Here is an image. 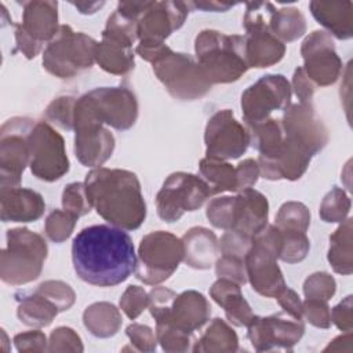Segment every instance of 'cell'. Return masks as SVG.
<instances>
[{
    "mask_svg": "<svg viewBox=\"0 0 353 353\" xmlns=\"http://www.w3.org/2000/svg\"><path fill=\"white\" fill-rule=\"evenodd\" d=\"M76 274L98 287H113L125 281L137 266L132 239L124 229L92 225L81 229L72 243Z\"/></svg>",
    "mask_w": 353,
    "mask_h": 353,
    "instance_id": "cell-1",
    "label": "cell"
},
{
    "mask_svg": "<svg viewBox=\"0 0 353 353\" xmlns=\"http://www.w3.org/2000/svg\"><path fill=\"white\" fill-rule=\"evenodd\" d=\"M84 185L91 205L110 225L134 230L143 223L146 204L134 172L99 167L85 175Z\"/></svg>",
    "mask_w": 353,
    "mask_h": 353,
    "instance_id": "cell-2",
    "label": "cell"
},
{
    "mask_svg": "<svg viewBox=\"0 0 353 353\" xmlns=\"http://www.w3.org/2000/svg\"><path fill=\"white\" fill-rule=\"evenodd\" d=\"M194 50L211 84L233 83L248 70L244 36L205 29L197 34Z\"/></svg>",
    "mask_w": 353,
    "mask_h": 353,
    "instance_id": "cell-3",
    "label": "cell"
},
{
    "mask_svg": "<svg viewBox=\"0 0 353 353\" xmlns=\"http://www.w3.org/2000/svg\"><path fill=\"white\" fill-rule=\"evenodd\" d=\"M138 117L135 94L125 87H99L77 98L74 121L108 124L116 130L131 128Z\"/></svg>",
    "mask_w": 353,
    "mask_h": 353,
    "instance_id": "cell-4",
    "label": "cell"
},
{
    "mask_svg": "<svg viewBox=\"0 0 353 353\" xmlns=\"http://www.w3.org/2000/svg\"><path fill=\"white\" fill-rule=\"evenodd\" d=\"M47 243L26 228L7 230V247L0 254V277L11 285L36 280L47 258Z\"/></svg>",
    "mask_w": 353,
    "mask_h": 353,
    "instance_id": "cell-5",
    "label": "cell"
},
{
    "mask_svg": "<svg viewBox=\"0 0 353 353\" xmlns=\"http://www.w3.org/2000/svg\"><path fill=\"white\" fill-rule=\"evenodd\" d=\"M279 254L280 232L274 225H270L254 237L244 258L247 280L258 294L266 298H277L287 287L277 265Z\"/></svg>",
    "mask_w": 353,
    "mask_h": 353,
    "instance_id": "cell-6",
    "label": "cell"
},
{
    "mask_svg": "<svg viewBox=\"0 0 353 353\" xmlns=\"http://www.w3.org/2000/svg\"><path fill=\"white\" fill-rule=\"evenodd\" d=\"M98 41L83 32H74L69 25H61L43 52L44 69L59 79H70L95 61Z\"/></svg>",
    "mask_w": 353,
    "mask_h": 353,
    "instance_id": "cell-7",
    "label": "cell"
},
{
    "mask_svg": "<svg viewBox=\"0 0 353 353\" xmlns=\"http://www.w3.org/2000/svg\"><path fill=\"white\" fill-rule=\"evenodd\" d=\"M183 261L182 240L170 232H150L141 240L135 277L145 284L165 281Z\"/></svg>",
    "mask_w": 353,
    "mask_h": 353,
    "instance_id": "cell-8",
    "label": "cell"
},
{
    "mask_svg": "<svg viewBox=\"0 0 353 353\" xmlns=\"http://www.w3.org/2000/svg\"><path fill=\"white\" fill-rule=\"evenodd\" d=\"M243 26L245 29V58L248 68H268L280 62L285 46L269 28V21L276 8L269 1L247 3Z\"/></svg>",
    "mask_w": 353,
    "mask_h": 353,
    "instance_id": "cell-9",
    "label": "cell"
},
{
    "mask_svg": "<svg viewBox=\"0 0 353 353\" xmlns=\"http://www.w3.org/2000/svg\"><path fill=\"white\" fill-rule=\"evenodd\" d=\"M152 65L157 79L176 99H199L212 87L199 62L189 54L170 50Z\"/></svg>",
    "mask_w": 353,
    "mask_h": 353,
    "instance_id": "cell-10",
    "label": "cell"
},
{
    "mask_svg": "<svg viewBox=\"0 0 353 353\" xmlns=\"http://www.w3.org/2000/svg\"><path fill=\"white\" fill-rule=\"evenodd\" d=\"M211 196L207 182L189 172H174L156 196L157 215L164 222H176L186 211L199 210Z\"/></svg>",
    "mask_w": 353,
    "mask_h": 353,
    "instance_id": "cell-11",
    "label": "cell"
},
{
    "mask_svg": "<svg viewBox=\"0 0 353 353\" xmlns=\"http://www.w3.org/2000/svg\"><path fill=\"white\" fill-rule=\"evenodd\" d=\"M29 167L32 174L46 182H54L69 171L65 141L47 121H36L29 135Z\"/></svg>",
    "mask_w": 353,
    "mask_h": 353,
    "instance_id": "cell-12",
    "label": "cell"
},
{
    "mask_svg": "<svg viewBox=\"0 0 353 353\" xmlns=\"http://www.w3.org/2000/svg\"><path fill=\"white\" fill-rule=\"evenodd\" d=\"M36 120L12 117L0 130V186L17 188L21 175L29 165V135Z\"/></svg>",
    "mask_w": 353,
    "mask_h": 353,
    "instance_id": "cell-13",
    "label": "cell"
},
{
    "mask_svg": "<svg viewBox=\"0 0 353 353\" xmlns=\"http://www.w3.org/2000/svg\"><path fill=\"white\" fill-rule=\"evenodd\" d=\"M291 102V84L283 74H266L241 94V109L245 124L270 117L273 110H284Z\"/></svg>",
    "mask_w": 353,
    "mask_h": 353,
    "instance_id": "cell-14",
    "label": "cell"
},
{
    "mask_svg": "<svg viewBox=\"0 0 353 353\" xmlns=\"http://www.w3.org/2000/svg\"><path fill=\"white\" fill-rule=\"evenodd\" d=\"M205 156L218 160L239 159L250 146L247 127L236 120L230 109L214 113L204 131Z\"/></svg>",
    "mask_w": 353,
    "mask_h": 353,
    "instance_id": "cell-15",
    "label": "cell"
},
{
    "mask_svg": "<svg viewBox=\"0 0 353 353\" xmlns=\"http://www.w3.org/2000/svg\"><path fill=\"white\" fill-rule=\"evenodd\" d=\"M247 327L248 339L256 352H268L274 347L291 349L305 331L303 320L284 310L268 317L252 316Z\"/></svg>",
    "mask_w": 353,
    "mask_h": 353,
    "instance_id": "cell-16",
    "label": "cell"
},
{
    "mask_svg": "<svg viewBox=\"0 0 353 353\" xmlns=\"http://www.w3.org/2000/svg\"><path fill=\"white\" fill-rule=\"evenodd\" d=\"M301 54L305 62L302 68L316 87H325L338 80L342 72V61L335 51L330 33L324 30L312 32L302 43Z\"/></svg>",
    "mask_w": 353,
    "mask_h": 353,
    "instance_id": "cell-17",
    "label": "cell"
},
{
    "mask_svg": "<svg viewBox=\"0 0 353 353\" xmlns=\"http://www.w3.org/2000/svg\"><path fill=\"white\" fill-rule=\"evenodd\" d=\"M285 137L306 148L313 156L328 142V132L310 103H290L280 120Z\"/></svg>",
    "mask_w": 353,
    "mask_h": 353,
    "instance_id": "cell-18",
    "label": "cell"
},
{
    "mask_svg": "<svg viewBox=\"0 0 353 353\" xmlns=\"http://www.w3.org/2000/svg\"><path fill=\"white\" fill-rule=\"evenodd\" d=\"M189 12V4L183 1H150L138 19L139 43H164L179 29Z\"/></svg>",
    "mask_w": 353,
    "mask_h": 353,
    "instance_id": "cell-19",
    "label": "cell"
},
{
    "mask_svg": "<svg viewBox=\"0 0 353 353\" xmlns=\"http://www.w3.org/2000/svg\"><path fill=\"white\" fill-rule=\"evenodd\" d=\"M269 204L266 197L252 188L244 189L234 196L232 212V232L254 239L268 226Z\"/></svg>",
    "mask_w": 353,
    "mask_h": 353,
    "instance_id": "cell-20",
    "label": "cell"
},
{
    "mask_svg": "<svg viewBox=\"0 0 353 353\" xmlns=\"http://www.w3.org/2000/svg\"><path fill=\"white\" fill-rule=\"evenodd\" d=\"M210 314L211 306L207 298L194 290H189L176 295L171 309L156 323H167L183 332L193 334L208 321Z\"/></svg>",
    "mask_w": 353,
    "mask_h": 353,
    "instance_id": "cell-21",
    "label": "cell"
},
{
    "mask_svg": "<svg viewBox=\"0 0 353 353\" xmlns=\"http://www.w3.org/2000/svg\"><path fill=\"white\" fill-rule=\"evenodd\" d=\"M46 210L40 193L26 188L0 189V218L3 222H33Z\"/></svg>",
    "mask_w": 353,
    "mask_h": 353,
    "instance_id": "cell-22",
    "label": "cell"
},
{
    "mask_svg": "<svg viewBox=\"0 0 353 353\" xmlns=\"http://www.w3.org/2000/svg\"><path fill=\"white\" fill-rule=\"evenodd\" d=\"M74 131V153L83 165L98 168L112 156L114 138L106 128L87 125Z\"/></svg>",
    "mask_w": 353,
    "mask_h": 353,
    "instance_id": "cell-23",
    "label": "cell"
},
{
    "mask_svg": "<svg viewBox=\"0 0 353 353\" xmlns=\"http://www.w3.org/2000/svg\"><path fill=\"white\" fill-rule=\"evenodd\" d=\"M22 29L36 41H50L58 32L57 1H25L22 3Z\"/></svg>",
    "mask_w": 353,
    "mask_h": 353,
    "instance_id": "cell-24",
    "label": "cell"
},
{
    "mask_svg": "<svg viewBox=\"0 0 353 353\" xmlns=\"http://www.w3.org/2000/svg\"><path fill=\"white\" fill-rule=\"evenodd\" d=\"M183 244V261L193 269H210L216 262L219 250L214 232L203 226L190 228L181 239Z\"/></svg>",
    "mask_w": 353,
    "mask_h": 353,
    "instance_id": "cell-25",
    "label": "cell"
},
{
    "mask_svg": "<svg viewBox=\"0 0 353 353\" xmlns=\"http://www.w3.org/2000/svg\"><path fill=\"white\" fill-rule=\"evenodd\" d=\"M314 19L336 39L346 40L353 36V3L314 0L309 4Z\"/></svg>",
    "mask_w": 353,
    "mask_h": 353,
    "instance_id": "cell-26",
    "label": "cell"
},
{
    "mask_svg": "<svg viewBox=\"0 0 353 353\" xmlns=\"http://www.w3.org/2000/svg\"><path fill=\"white\" fill-rule=\"evenodd\" d=\"M211 298L225 309V314L229 323L237 327H247L254 313L251 306L244 299L240 284L219 277L210 288Z\"/></svg>",
    "mask_w": 353,
    "mask_h": 353,
    "instance_id": "cell-27",
    "label": "cell"
},
{
    "mask_svg": "<svg viewBox=\"0 0 353 353\" xmlns=\"http://www.w3.org/2000/svg\"><path fill=\"white\" fill-rule=\"evenodd\" d=\"M15 298L18 301L17 314L19 320L26 325L37 328L46 327L59 313V309L36 290L30 294L17 292Z\"/></svg>",
    "mask_w": 353,
    "mask_h": 353,
    "instance_id": "cell-28",
    "label": "cell"
},
{
    "mask_svg": "<svg viewBox=\"0 0 353 353\" xmlns=\"http://www.w3.org/2000/svg\"><path fill=\"white\" fill-rule=\"evenodd\" d=\"M95 62L108 73L127 74L135 65L132 47L102 39L95 47Z\"/></svg>",
    "mask_w": 353,
    "mask_h": 353,
    "instance_id": "cell-29",
    "label": "cell"
},
{
    "mask_svg": "<svg viewBox=\"0 0 353 353\" xmlns=\"http://www.w3.org/2000/svg\"><path fill=\"white\" fill-rule=\"evenodd\" d=\"M85 328L98 338L113 336L121 325L119 309L109 302H97L90 305L83 313Z\"/></svg>",
    "mask_w": 353,
    "mask_h": 353,
    "instance_id": "cell-30",
    "label": "cell"
},
{
    "mask_svg": "<svg viewBox=\"0 0 353 353\" xmlns=\"http://www.w3.org/2000/svg\"><path fill=\"white\" fill-rule=\"evenodd\" d=\"M203 179L210 186L211 194L223 192H237V175L236 167L225 160L204 157L199 164Z\"/></svg>",
    "mask_w": 353,
    "mask_h": 353,
    "instance_id": "cell-31",
    "label": "cell"
},
{
    "mask_svg": "<svg viewBox=\"0 0 353 353\" xmlns=\"http://www.w3.org/2000/svg\"><path fill=\"white\" fill-rule=\"evenodd\" d=\"M328 262L341 274H350L353 270L352 254V219L346 218L342 225L330 236Z\"/></svg>",
    "mask_w": 353,
    "mask_h": 353,
    "instance_id": "cell-32",
    "label": "cell"
},
{
    "mask_svg": "<svg viewBox=\"0 0 353 353\" xmlns=\"http://www.w3.org/2000/svg\"><path fill=\"white\" fill-rule=\"evenodd\" d=\"M239 339L234 330L222 319H214L207 331L193 346V352H236Z\"/></svg>",
    "mask_w": 353,
    "mask_h": 353,
    "instance_id": "cell-33",
    "label": "cell"
},
{
    "mask_svg": "<svg viewBox=\"0 0 353 353\" xmlns=\"http://www.w3.org/2000/svg\"><path fill=\"white\" fill-rule=\"evenodd\" d=\"M269 28L272 33L284 41H294L303 36L306 32V22L302 12L295 7H283V8H274L270 21Z\"/></svg>",
    "mask_w": 353,
    "mask_h": 353,
    "instance_id": "cell-34",
    "label": "cell"
},
{
    "mask_svg": "<svg viewBox=\"0 0 353 353\" xmlns=\"http://www.w3.org/2000/svg\"><path fill=\"white\" fill-rule=\"evenodd\" d=\"M277 229L280 232L279 259L287 263H296L303 261L310 248V241L306 233L299 230H290V229H280V228Z\"/></svg>",
    "mask_w": 353,
    "mask_h": 353,
    "instance_id": "cell-35",
    "label": "cell"
},
{
    "mask_svg": "<svg viewBox=\"0 0 353 353\" xmlns=\"http://www.w3.org/2000/svg\"><path fill=\"white\" fill-rule=\"evenodd\" d=\"M280 229H290V230H299L305 232L307 230L310 225V212L307 207L298 201H287L284 203L277 215H276V223Z\"/></svg>",
    "mask_w": 353,
    "mask_h": 353,
    "instance_id": "cell-36",
    "label": "cell"
},
{
    "mask_svg": "<svg viewBox=\"0 0 353 353\" xmlns=\"http://www.w3.org/2000/svg\"><path fill=\"white\" fill-rule=\"evenodd\" d=\"M350 211V199L341 189L334 186L320 204V218L324 222H343Z\"/></svg>",
    "mask_w": 353,
    "mask_h": 353,
    "instance_id": "cell-37",
    "label": "cell"
},
{
    "mask_svg": "<svg viewBox=\"0 0 353 353\" xmlns=\"http://www.w3.org/2000/svg\"><path fill=\"white\" fill-rule=\"evenodd\" d=\"M76 101L77 98L73 95H61L55 98L46 109L47 120L63 130H73Z\"/></svg>",
    "mask_w": 353,
    "mask_h": 353,
    "instance_id": "cell-38",
    "label": "cell"
},
{
    "mask_svg": "<svg viewBox=\"0 0 353 353\" xmlns=\"http://www.w3.org/2000/svg\"><path fill=\"white\" fill-rule=\"evenodd\" d=\"M76 221L77 216L65 210H54L46 219V234L54 243H62L72 234Z\"/></svg>",
    "mask_w": 353,
    "mask_h": 353,
    "instance_id": "cell-39",
    "label": "cell"
},
{
    "mask_svg": "<svg viewBox=\"0 0 353 353\" xmlns=\"http://www.w3.org/2000/svg\"><path fill=\"white\" fill-rule=\"evenodd\" d=\"M156 338L165 352H186L192 343V334L183 332L167 323H156Z\"/></svg>",
    "mask_w": 353,
    "mask_h": 353,
    "instance_id": "cell-40",
    "label": "cell"
},
{
    "mask_svg": "<svg viewBox=\"0 0 353 353\" xmlns=\"http://www.w3.org/2000/svg\"><path fill=\"white\" fill-rule=\"evenodd\" d=\"M62 205L65 211L73 214L77 218L91 211L92 205L87 196L84 182H72L66 185L62 193Z\"/></svg>",
    "mask_w": 353,
    "mask_h": 353,
    "instance_id": "cell-41",
    "label": "cell"
},
{
    "mask_svg": "<svg viewBox=\"0 0 353 353\" xmlns=\"http://www.w3.org/2000/svg\"><path fill=\"white\" fill-rule=\"evenodd\" d=\"M36 291L48 298L59 309V312L70 309L76 298L70 285L59 280L44 281L36 288Z\"/></svg>",
    "mask_w": 353,
    "mask_h": 353,
    "instance_id": "cell-42",
    "label": "cell"
},
{
    "mask_svg": "<svg viewBox=\"0 0 353 353\" xmlns=\"http://www.w3.org/2000/svg\"><path fill=\"white\" fill-rule=\"evenodd\" d=\"M336 283L334 277L325 272L310 274L303 283V294L306 298L328 301L335 294Z\"/></svg>",
    "mask_w": 353,
    "mask_h": 353,
    "instance_id": "cell-43",
    "label": "cell"
},
{
    "mask_svg": "<svg viewBox=\"0 0 353 353\" xmlns=\"http://www.w3.org/2000/svg\"><path fill=\"white\" fill-rule=\"evenodd\" d=\"M234 196H222L212 199L207 205V218L212 226L229 230L232 225Z\"/></svg>",
    "mask_w": 353,
    "mask_h": 353,
    "instance_id": "cell-44",
    "label": "cell"
},
{
    "mask_svg": "<svg viewBox=\"0 0 353 353\" xmlns=\"http://www.w3.org/2000/svg\"><path fill=\"white\" fill-rule=\"evenodd\" d=\"M148 306L149 294L138 285H128L120 298V307L131 320H135Z\"/></svg>",
    "mask_w": 353,
    "mask_h": 353,
    "instance_id": "cell-45",
    "label": "cell"
},
{
    "mask_svg": "<svg viewBox=\"0 0 353 353\" xmlns=\"http://www.w3.org/2000/svg\"><path fill=\"white\" fill-rule=\"evenodd\" d=\"M215 273L218 277L229 279L240 285L247 283L245 263L241 258L221 255V258L215 262Z\"/></svg>",
    "mask_w": 353,
    "mask_h": 353,
    "instance_id": "cell-46",
    "label": "cell"
},
{
    "mask_svg": "<svg viewBox=\"0 0 353 353\" xmlns=\"http://www.w3.org/2000/svg\"><path fill=\"white\" fill-rule=\"evenodd\" d=\"M302 314L317 328H328L331 325V310L327 301L306 298L302 302Z\"/></svg>",
    "mask_w": 353,
    "mask_h": 353,
    "instance_id": "cell-47",
    "label": "cell"
},
{
    "mask_svg": "<svg viewBox=\"0 0 353 353\" xmlns=\"http://www.w3.org/2000/svg\"><path fill=\"white\" fill-rule=\"evenodd\" d=\"M50 352H81L83 345L80 336L69 327H58L50 335Z\"/></svg>",
    "mask_w": 353,
    "mask_h": 353,
    "instance_id": "cell-48",
    "label": "cell"
},
{
    "mask_svg": "<svg viewBox=\"0 0 353 353\" xmlns=\"http://www.w3.org/2000/svg\"><path fill=\"white\" fill-rule=\"evenodd\" d=\"M254 239L244 237L236 232L226 230V233L221 237L219 243V250L222 255H229V256H236L244 259Z\"/></svg>",
    "mask_w": 353,
    "mask_h": 353,
    "instance_id": "cell-49",
    "label": "cell"
},
{
    "mask_svg": "<svg viewBox=\"0 0 353 353\" xmlns=\"http://www.w3.org/2000/svg\"><path fill=\"white\" fill-rule=\"evenodd\" d=\"M125 334L130 338L131 343L135 346V350H139V352L156 350L157 338L150 327L132 323L125 328Z\"/></svg>",
    "mask_w": 353,
    "mask_h": 353,
    "instance_id": "cell-50",
    "label": "cell"
},
{
    "mask_svg": "<svg viewBox=\"0 0 353 353\" xmlns=\"http://www.w3.org/2000/svg\"><path fill=\"white\" fill-rule=\"evenodd\" d=\"M176 298V292H174L170 288L165 287H153L149 292V306L150 314L154 317V320L163 317L170 309Z\"/></svg>",
    "mask_w": 353,
    "mask_h": 353,
    "instance_id": "cell-51",
    "label": "cell"
},
{
    "mask_svg": "<svg viewBox=\"0 0 353 353\" xmlns=\"http://www.w3.org/2000/svg\"><path fill=\"white\" fill-rule=\"evenodd\" d=\"M18 352H44L48 350L46 335L41 331H28L14 336Z\"/></svg>",
    "mask_w": 353,
    "mask_h": 353,
    "instance_id": "cell-52",
    "label": "cell"
},
{
    "mask_svg": "<svg viewBox=\"0 0 353 353\" xmlns=\"http://www.w3.org/2000/svg\"><path fill=\"white\" fill-rule=\"evenodd\" d=\"M259 165L256 160L254 159H245L236 167V175H237V193L252 188L259 176Z\"/></svg>",
    "mask_w": 353,
    "mask_h": 353,
    "instance_id": "cell-53",
    "label": "cell"
},
{
    "mask_svg": "<svg viewBox=\"0 0 353 353\" xmlns=\"http://www.w3.org/2000/svg\"><path fill=\"white\" fill-rule=\"evenodd\" d=\"M295 91V95L299 98L301 102L310 103V99L316 91V84L307 77L303 68L299 66L295 69L292 76V87Z\"/></svg>",
    "mask_w": 353,
    "mask_h": 353,
    "instance_id": "cell-54",
    "label": "cell"
},
{
    "mask_svg": "<svg viewBox=\"0 0 353 353\" xmlns=\"http://www.w3.org/2000/svg\"><path fill=\"white\" fill-rule=\"evenodd\" d=\"M331 321L343 332H352V295H347L331 310Z\"/></svg>",
    "mask_w": 353,
    "mask_h": 353,
    "instance_id": "cell-55",
    "label": "cell"
},
{
    "mask_svg": "<svg viewBox=\"0 0 353 353\" xmlns=\"http://www.w3.org/2000/svg\"><path fill=\"white\" fill-rule=\"evenodd\" d=\"M15 26V43H17V47L18 50L28 58V59H32L34 58L40 51H41V47L43 44L36 41L34 39H32L19 25H14Z\"/></svg>",
    "mask_w": 353,
    "mask_h": 353,
    "instance_id": "cell-56",
    "label": "cell"
},
{
    "mask_svg": "<svg viewBox=\"0 0 353 353\" xmlns=\"http://www.w3.org/2000/svg\"><path fill=\"white\" fill-rule=\"evenodd\" d=\"M277 302L279 305L283 307L284 312H287L288 314L296 317V319H303V314H302V301L299 299L298 294L285 287L281 294L277 296Z\"/></svg>",
    "mask_w": 353,
    "mask_h": 353,
    "instance_id": "cell-57",
    "label": "cell"
},
{
    "mask_svg": "<svg viewBox=\"0 0 353 353\" xmlns=\"http://www.w3.org/2000/svg\"><path fill=\"white\" fill-rule=\"evenodd\" d=\"M189 6L194 8H200L204 11H215V12H223L228 11L229 8L234 7L236 3H219V1H192Z\"/></svg>",
    "mask_w": 353,
    "mask_h": 353,
    "instance_id": "cell-58",
    "label": "cell"
},
{
    "mask_svg": "<svg viewBox=\"0 0 353 353\" xmlns=\"http://www.w3.org/2000/svg\"><path fill=\"white\" fill-rule=\"evenodd\" d=\"M105 3L103 1H95V3H73V6L81 12V14H94L101 8Z\"/></svg>",
    "mask_w": 353,
    "mask_h": 353,
    "instance_id": "cell-59",
    "label": "cell"
}]
</instances>
